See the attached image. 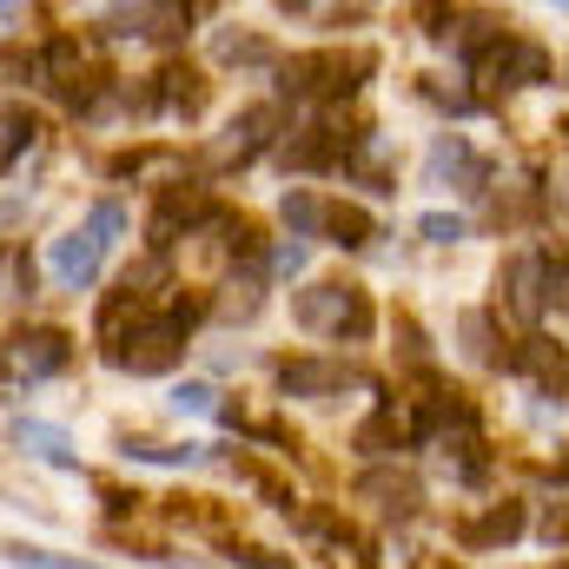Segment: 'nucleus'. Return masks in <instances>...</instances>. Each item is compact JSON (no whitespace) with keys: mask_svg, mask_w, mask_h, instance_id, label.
<instances>
[{"mask_svg":"<svg viewBox=\"0 0 569 569\" xmlns=\"http://www.w3.org/2000/svg\"><path fill=\"white\" fill-rule=\"evenodd\" d=\"M127 232V206L120 199H100L93 212H87V226H73V232H60L53 239V279L67 284V291H87V284L100 279V266H107V252H113V239Z\"/></svg>","mask_w":569,"mask_h":569,"instance_id":"f257e3e1","label":"nucleus"},{"mask_svg":"<svg viewBox=\"0 0 569 569\" xmlns=\"http://www.w3.org/2000/svg\"><path fill=\"white\" fill-rule=\"evenodd\" d=\"M291 318L311 331V338H338V345H365L371 338V298L358 284H305L291 298Z\"/></svg>","mask_w":569,"mask_h":569,"instance_id":"f03ea898","label":"nucleus"},{"mask_svg":"<svg viewBox=\"0 0 569 569\" xmlns=\"http://www.w3.org/2000/svg\"><path fill=\"white\" fill-rule=\"evenodd\" d=\"M371 73V60H345V53H298L284 67V100H305V107H331V100H351Z\"/></svg>","mask_w":569,"mask_h":569,"instance_id":"7ed1b4c3","label":"nucleus"},{"mask_svg":"<svg viewBox=\"0 0 569 569\" xmlns=\"http://www.w3.org/2000/svg\"><path fill=\"white\" fill-rule=\"evenodd\" d=\"M186 331H192V311H186V305H172V311H159V318H140V311H133V338H127V345H140V351L120 358V371H133V378L172 371V365L186 358Z\"/></svg>","mask_w":569,"mask_h":569,"instance_id":"20e7f679","label":"nucleus"},{"mask_svg":"<svg viewBox=\"0 0 569 569\" xmlns=\"http://www.w3.org/2000/svg\"><path fill=\"white\" fill-rule=\"evenodd\" d=\"M470 73H477L490 93H517V87H537V80L550 73V53H543L537 40H523V33L503 27V33L490 40V53L470 60Z\"/></svg>","mask_w":569,"mask_h":569,"instance_id":"39448f33","label":"nucleus"},{"mask_svg":"<svg viewBox=\"0 0 569 569\" xmlns=\"http://www.w3.org/2000/svg\"><path fill=\"white\" fill-rule=\"evenodd\" d=\"M425 186H457V192L477 199V192L490 186V159L463 140V133H437L430 152H425Z\"/></svg>","mask_w":569,"mask_h":569,"instance_id":"423d86ee","label":"nucleus"},{"mask_svg":"<svg viewBox=\"0 0 569 569\" xmlns=\"http://www.w3.org/2000/svg\"><path fill=\"white\" fill-rule=\"evenodd\" d=\"M497 291L510 298L517 318H543V305L557 298V266H550V252H517V259L503 266Z\"/></svg>","mask_w":569,"mask_h":569,"instance_id":"0eeeda50","label":"nucleus"},{"mask_svg":"<svg viewBox=\"0 0 569 569\" xmlns=\"http://www.w3.org/2000/svg\"><path fill=\"white\" fill-rule=\"evenodd\" d=\"M345 385H358V371H351L345 358H284L279 365L284 398H331V391H345Z\"/></svg>","mask_w":569,"mask_h":569,"instance_id":"6e6552de","label":"nucleus"},{"mask_svg":"<svg viewBox=\"0 0 569 569\" xmlns=\"http://www.w3.org/2000/svg\"><path fill=\"white\" fill-rule=\"evenodd\" d=\"M13 351L27 358V378H60V371L73 365L67 331H27V338H13Z\"/></svg>","mask_w":569,"mask_h":569,"instance_id":"1a4fd4ad","label":"nucleus"},{"mask_svg":"<svg viewBox=\"0 0 569 569\" xmlns=\"http://www.w3.org/2000/svg\"><path fill=\"white\" fill-rule=\"evenodd\" d=\"M510 371L537 378V385H543V398H557V391H563V351H557L550 338H523V351L510 358ZM557 405H563V398H557Z\"/></svg>","mask_w":569,"mask_h":569,"instance_id":"9d476101","label":"nucleus"},{"mask_svg":"<svg viewBox=\"0 0 569 569\" xmlns=\"http://www.w3.org/2000/svg\"><path fill=\"white\" fill-rule=\"evenodd\" d=\"M371 212H358V206H325V246H345V252H358V246H371Z\"/></svg>","mask_w":569,"mask_h":569,"instance_id":"9b49d317","label":"nucleus"},{"mask_svg":"<svg viewBox=\"0 0 569 569\" xmlns=\"http://www.w3.org/2000/svg\"><path fill=\"white\" fill-rule=\"evenodd\" d=\"M517 537H523V503H497L483 523H470V530H463V543H470V550H490V543H517Z\"/></svg>","mask_w":569,"mask_h":569,"instance_id":"f8f14e48","label":"nucleus"},{"mask_svg":"<svg viewBox=\"0 0 569 569\" xmlns=\"http://www.w3.org/2000/svg\"><path fill=\"white\" fill-rule=\"evenodd\" d=\"M358 490H365V497H385V503H378L385 517H411V510L425 503V490H418L411 477H378V470H371V477H365Z\"/></svg>","mask_w":569,"mask_h":569,"instance_id":"ddd939ff","label":"nucleus"},{"mask_svg":"<svg viewBox=\"0 0 569 569\" xmlns=\"http://www.w3.org/2000/svg\"><path fill=\"white\" fill-rule=\"evenodd\" d=\"M279 212H284V226H291V239H325V199H311L305 186L284 192Z\"/></svg>","mask_w":569,"mask_h":569,"instance_id":"4468645a","label":"nucleus"},{"mask_svg":"<svg viewBox=\"0 0 569 569\" xmlns=\"http://www.w3.org/2000/svg\"><path fill=\"white\" fill-rule=\"evenodd\" d=\"M259 305H266V291H259V279L246 272V279L226 284V298L212 305V318H219V325H252V318H259Z\"/></svg>","mask_w":569,"mask_h":569,"instance_id":"2eb2a0df","label":"nucleus"},{"mask_svg":"<svg viewBox=\"0 0 569 569\" xmlns=\"http://www.w3.org/2000/svg\"><path fill=\"white\" fill-rule=\"evenodd\" d=\"M13 443H33V457H53V463H73V450H67V430L40 425V418H13Z\"/></svg>","mask_w":569,"mask_h":569,"instance_id":"dca6fc26","label":"nucleus"},{"mask_svg":"<svg viewBox=\"0 0 569 569\" xmlns=\"http://www.w3.org/2000/svg\"><path fill=\"white\" fill-rule=\"evenodd\" d=\"M212 53H219L226 67H272V47H266V40H252V33H219V40H212Z\"/></svg>","mask_w":569,"mask_h":569,"instance_id":"f3484780","label":"nucleus"},{"mask_svg":"<svg viewBox=\"0 0 569 569\" xmlns=\"http://www.w3.org/2000/svg\"><path fill=\"white\" fill-rule=\"evenodd\" d=\"M7 563L13 569H100V563H80V557H53L40 543H7Z\"/></svg>","mask_w":569,"mask_h":569,"instance_id":"a211bd4d","label":"nucleus"},{"mask_svg":"<svg viewBox=\"0 0 569 569\" xmlns=\"http://www.w3.org/2000/svg\"><path fill=\"white\" fill-rule=\"evenodd\" d=\"M418 232H425L430 246H457V239H470V219H457V212H425Z\"/></svg>","mask_w":569,"mask_h":569,"instance_id":"6ab92c4d","label":"nucleus"},{"mask_svg":"<svg viewBox=\"0 0 569 569\" xmlns=\"http://www.w3.org/2000/svg\"><path fill=\"white\" fill-rule=\"evenodd\" d=\"M172 411L179 418H212L219 405H212V385H172Z\"/></svg>","mask_w":569,"mask_h":569,"instance_id":"aec40b11","label":"nucleus"},{"mask_svg":"<svg viewBox=\"0 0 569 569\" xmlns=\"http://www.w3.org/2000/svg\"><path fill=\"white\" fill-rule=\"evenodd\" d=\"M7 284H13V291H7V298H33V266H27V259H20V246H13V252H7Z\"/></svg>","mask_w":569,"mask_h":569,"instance_id":"412c9836","label":"nucleus"},{"mask_svg":"<svg viewBox=\"0 0 569 569\" xmlns=\"http://www.w3.org/2000/svg\"><path fill=\"white\" fill-rule=\"evenodd\" d=\"M305 259H311V252H305V239H284L279 252H272V272L291 279V272H305Z\"/></svg>","mask_w":569,"mask_h":569,"instance_id":"4be33fe9","label":"nucleus"},{"mask_svg":"<svg viewBox=\"0 0 569 569\" xmlns=\"http://www.w3.org/2000/svg\"><path fill=\"white\" fill-rule=\"evenodd\" d=\"M20 146H33V120H20V113H7V166L20 159Z\"/></svg>","mask_w":569,"mask_h":569,"instance_id":"5701e85b","label":"nucleus"},{"mask_svg":"<svg viewBox=\"0 0 569 569\" xmlns=\"http://www.w3.org/2000/svg\"><path fill=\"white\" fill-rule=\"evenodd\" d=\"M232 563H239V569H291V563H272L266 550H232Z\"/></svg>","mask_w":569,"mask_h":569,"instance_id":"b1692460","label":"nucleus"},{"mask_svg":"<svg viewBox=\"0 0 569 569\" xmlns=\"http://www.w3.org/2000/svg\"><path fill=\"white\" fill-rule=\"evenodd\" d=\"M563 73H569V67H563Z\"/></svg>","mask_w":569,"mask_h":569,"instance_id":"393cba45","label":"nucleus"},{"mask_svg":"<svg viewBox=\"0 0 569 569\" xmlns=\"http://www.w3.org/2000/svg\"><path fill=\"white\" fill-rule=\"evenodd\" d=\"M563 133H569V127H563Z\"/></svg>","mask_w":569,"mask_h":569,"instance_id":"a878e982","label":"nucleus"}]
</instances>
